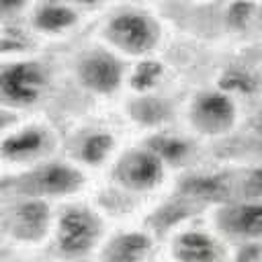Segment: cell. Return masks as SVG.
Masks as SVG:
<instances>
[{
	"mask_svg": "<svg viewBox=\"0 0 262 262\" xmlns=\"http://www.w3.org/2000/svg\"><path fill=\"white\" fill-rule=\"evenodd\" d=\"M47 86V72L37 61H12L0 68V104L31 106Z\"/></svg>",
	"mask_w": 262,
	"mask_h": 262,
	"instance_id": "cell-1",
	"label": "cell"
},
{
	"mask_svg": "<svg viewBox=\"0 0 262 262\" xmlns=\"http://www.w3.org/2000/svg\"><path fill=\"white\" fill-rule=\"evenodd\" d=\"M106 37L121 51L131 53V55H141L156 47L160 29H158L156 20L149 18L147 14L127 10V12L115 14L108 20Z\"/></svg>",
	"mask_w": 262,
	"mask_h": 262,
	"instance_id": "cell-2",
	"label": "cell"
},
{
	"mask_svg": "<svg viewBox=\"0 0 262 262\" xmlns=\"http://www.w3.org/2000/svg\"><path fill=\"white\" fill-rule=\"evenodd\" d=\"M100 233V223L94 213L82 207H70L61 213L57 221V244L61 252L70 256H80L88 252Z\"/></svg>",
	"mask_w": 262,
	"mask_h": 262,
	"instance_id": "cell-3",
	"label": "cell"
},
{
	"mask_svg": "<svg viewBox=\"0 0 262 262\" xmlns=\"http://www.w3.org/2000/svg\"><path fill=\"white\" fill-rule=\"evenodd\" d=\"M78 76L86 88L98 94H111L121 84L123 66L106 51H90L78 63Z\"/></svg>",
	"mask_w": 262,
	"mask_h": 262,
	"instance_id": "cell-4",
	"label": "cell"
},
{
	"mask_svg": "<svg viewBox=\"0 0 262 262\" xmlns=\"http://www.w3.org/2000/svg\"><path fill=\"white\" fill-rule=\"evenodd\" d=\"M164 176V162L151 149H137L123 156L117 166V178L135 190H147L160 184Z\"/></svg>",
	"mask_w": 262,
	"mask_h": 262,
	"instance_id": "cell-5",
	"label": "cell"
},
{
	"mask_svg": "<svg viewBox=\"0 0 262 262\" xmlns=\"http://www.w3.org/2000/svg\"><path fill=\"white\" fill-rule=\"evenodd\" d=\"M192 123L203 133H223L231 127L235 119L233 102L221 92H205L201 94L190 111Z\"/></svg>",
	"mask_w": 262,
	"mask_h": 262,
	"instance_id": "cell-6",
	"label": "cell"
},
{
	"mask_svg": "<svg viewBox=\"0 0 262 262\" xmlns=\"http://www.w3.org/2000/svg\"><path fill=\"white\" fill-rule=\"evenodd\" d=\"M82 184V174L66 164H47L27 176L23 190L29 194H68Z\"/></svg>",
	"mask_w": 262,
	"mask_h": 262,
	"instance_id": "cell-7",
	"label": "cell"
},
{
	"mask_svg": "<svg viewBox=\"0 0 262 262\" xmlns=\"http://www.w3.org/2000/svg\"><path fill=\"white\" fill-rule=\"evenodd\" d=\"M49 135L41 127H25L0 141V156L8 162H29L45 154Z\"/></svg>",
	"mask_w": 262,
	"mask_h": 262,
	"instance_id": "cell-8",
	"label": "cell"
},
{
	"mask_svg": "<svg viewBox=\"0 0 262 262\" xmlns=\"http://www.w3.org/2000/svg\"><path fill=\"white\" fill-rule=\"evenodd\" d=\"M221 227L239 235H262V205H239L221 213Z\"/></svg>",
	"mask_w": 262,
	"mask_h": 262,
	"instance_id": "cell-9",
	"label": "cell"
},
{
	"mask_svg": "<svg viewBox=\"0 0 262 262\" xmlns=\"http://www.w3.org/2000/svg\"><path fill=\"white\" fill-rule=\"evenodd\" d=\"M174 254L180 262H213L217 258V248L209 235L188 231L176 239Z\"/></svg>",
	"mask_w": 262,
	"mask_h": 262,
	"instance_id": "cell-10",
	"label": "cell"
},
{
	"mask_svg": "<svg viewBox=\"0 0 262 262\" xmlns=\"http://www.w3.org/2000/svg\"><path fill=\"white\" fill-rule=\"evenodd\" d=\"M149 250V239L143 233H123L104 250V262H141Z\"/></svg>",
	"mask_w": 262,
	"mask_h": 262,
	"instance_id": "cell-11",
	"label": "cell"
},
{
	"mask_svg": "<svg viewBox=\"0 0 262 262\" xmlns=\"http://www.w3.org/2000/svg\"><path fill=\"white\" fill-rule=\"evenodd\" d=\"M49 211L43 201H27L14 213V231L23 237H39L47 227Z\"/></svg>",
	"mask_w": 262,
	"mask_h": 262,
	"instance_id": "cell-12",
	"label": "cell"
},
{
	"mask_svg": "<svg viewBox=\"0 0 262 262\" xmlns=\"http://www.w3.org/2000/svg\"><path fill=\"white\" fill-rule=\"evenodd\" d=\"M76 20H78V16H76V12L70 6L55 4V2L43 4L35 12V16H33V25L39 31H43V33H59V31H66Z\"/></svg>",
	"mask_w": 262,
	"mask_h": 262,
	"instance_id": "cell-13",
	"label": "cell"
},
{
	"mask_svg": "<svg viewBox=\"0 0 262 262\" xmlns=\"http://www.w3.org/2000/svg\"><path fill=\"white\" fill-rule=\"evenodd\" d=\"M113 149V137L108 133H92L82 141L80 158L86 164H100Z\"/></svg>",
	"mask_w": 262,
	"mask_h": 262,
	"instance_id": "cell-14",
	"label": "cell"
},
{
	"mask_svg": "<svg viewBox=\"0 0 262 262\" xmlns=\"http://www.w3.org/2000/svg\"><path fill=\"white\" fill-rule=\"evenodd\" d=\"M149 149L160 156V160L168 162H178L188 154V143L178 139V137H156L149 143Z\"/></svg>",
	"mask_w": 262,
	"mask_h": 262,
	"instance_id": "cell-15",
	"label": "cell"
},
{
	"mask_svg": "<svg viewBox=\"0 0 262 262\" xmlns=\"http://www.w3.org/2000/svg\"><path fill=\"white\" fill-rule=\"evenodd\" d=\"M158 74H160V68H158L156 63H143V66L137 70V74H135V78H133V84H135L137 88H147V86H151V82L156 80Z\"/></svg>",
	"mask_w": 262,
	"mask_h": 262,
	"instance_id": "cell-16",
	"label": "cell"
},
{
	"mask_svg": "<svg viewBox=\"0 0 262 262\" xmlns=\"http://www.w3.org/2000/svg\"><path fill=\"white\" fill-rule=\"evenodd\" d=\"M141 106L143 108H139V117L143 121H160L162 115H164V106L160 102H156V100H147Z\"/></svg>",
	"mask_w": 262,
	"mask_h": 262,
	"instance_id": "cell-17",
	"label": "cell"
},
{
	"mask_svg": "<svg viewBox=\"0 0 262 262\" xmlns=\"http://www.w3.org/2000/svg\"><path fill=\"white\" fill-rule=\"evenodd\" d=\"M29 0H0V16H12L27 6Z\"/></svg>",
	"mask_w": 262,
	"mask_h": 262,
	"instance_id": "cell-18",
	"label": "cell"
},
{
	"mask_svg": "<svg viewBox=\"0 0 262 262\" xmlns=\"http://www.w3.org/2000/svg\"><path fill=\"white\" fill-rule=\"evenodd\" d=\"M227 88H237V90H252V80L244 74H233L223 82Z\"/></svg>",
	"mask_w": 262,
	"mask_h": 262,
	"instance_id": "cell-19",
	"label": "cell"
},
{
	"mask_svg": "<svg viewBox=\"0 0 262 262\" xmlns=\"http://www.w3.org/2000/svg\"><path fill=\"white\" fill-rule=\"evenodd\" d=\"M248 192L254 194V196H262V168L260 170H254L248 178V184H246Z\"/></svg>",
	"mask_w": 262,
	"mask_h": 262,
	"instance_id": "cell-20",
	"label": "cell"
},
{
	"mask_svg": "<svg viewBox=\"0 0 262 262\" xmlns=\"http://www.w3.org/2000/svg\"><path fill=\"white\" fill-rule=\"evenodd\" d=\"M250 14V4H235L233 8H231V20L235 23V25H244V20H246V16Z\"/></svg>",
	"mask_w": 262,
	"mask_h": 262,
	"instance_id": "cell-21",
	"label": "cell"
},
{
	"mask_svg": "<svg viewBox=\"0 0 262 262\" xmlns=\"http://www.w3.org/2000/svg\"><path fill=\"white\" fill-rule=\"evenodd\" d=\"M74 2H78V4H86V6H90V4H96L98 0H74Z\"/></svg>",
	"mask_w": 262,
	"mask_h": 262,
	"instance_id": "cell-22",
	"label": "cell"
}]
</instances>
